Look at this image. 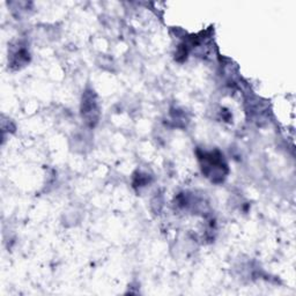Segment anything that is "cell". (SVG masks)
<instances>
[{"mask_svg":"<svg viewBox=\"0 0 296 296\" xmlns=\"http://www.w3.org/2000/svg\"><path fill=\"white\" fill-rule=\"evenodd\" d=\"M82 114H85L86 117L89 114L91 122H97V106L91 95L82 101Z\"/></svg>","mask_w":296,"mask_h":296,"instance_id":"cell-1","label":"cell"}]
</instances>
